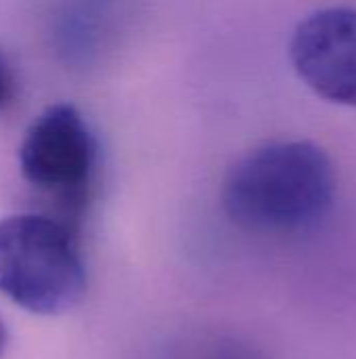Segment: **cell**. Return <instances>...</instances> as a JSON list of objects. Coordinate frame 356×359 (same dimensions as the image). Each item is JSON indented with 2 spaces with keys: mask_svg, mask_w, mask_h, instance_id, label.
Masks as SVG:
<instances>
[{
  "mask_svg": "<svg viewBox=\"0 0 356 359\" xmlns=\"http://www.w3.org/2000/svg\"><path fill=\"white\" fill-rule=\"evenodd\" d=\"M222 208L233 225L258 236H294L317 227L336 200V168L313 141H273L227 172Z\"/></svg>",
  "mask_w": 356,
  "mask_h": 359,
  "instance_id": "1",
  "label": "cell"
},
{
  "mask_svg": "<svg viewBox=\"0 0 356 359\" xmlns=\"http://www.w3.org/2000/svg\"><path fill=\"white\" fill-rule=\"evenodd\" d=\"M86 263L76 223L19 212L0 219V294L34 316H59L86 294Z\"/></svg>",
  "mask_w": 356,
  "mask_h": 359,
  "instance_id": "2",
  "label": "cell"
},
{
  "mask_svg": "<svg viewBox=\"0 0 356 359\" xmlns=\"http://www.w3.org/2000/svg\"><path fill=\"white\" fill-rule=\"evenodd\" d=\"M19 170L27 185L61 202L76 223L90 198L99 164L97 139L71 103L48 105L19 143Z\"/></svg>",
  "mask_w": 356,
  "mask_h": 359,
  "instance_id": "3",
  "label": "cell"
},
{
  "mask_svg": "<svg viewBox=\"0 0 356 359\" xmlns=\"http://www.w3.org/2000/svg\"><path fill=\"white\" fill-rule=\"evenodd\" d=\"M290 59L319 97L356 107V8L329 6L302 19L290 40Z\"/></svg>",
  "mask_w": 356,
  "mask_h": 359,
  "instance_id": "4",
  "label": "cell"
},
{
  "mask_svg": "<svg viewBox=\"0 0 356 359\" xmlns=\"http://www.w3.org/2000/svg\"><path fill=\"white\" fill-rule=\"evenodd\" d=\"M174 359H266L258 347L235 337H218L204 343H195L187 353Z\"/></svg>",
  "mask_w": 356,
  "mask_h": 359,
  "instance_id": "5",
  "label": "cell"
},
{
  "mask_svg": "<svg viewBox=\"0 0 356 359\" xmlns=\"http://www.w3.org/2000/svg\"><path fill=\"white\" fill-rule=\"evenodd\" d=\"M17 93H19V80H17L15 65L6 55V50L0 46V111H6L17 101Z\"/></svg>",
  "mask_w": 356,
  "mask_h": 359,
  "instance_id": "6",
  "label": "cell"
},
{
  "mask_svg": "<svg viewBox=\"0 0 356 359\" xmlns=\"http://www.w3.org/2000/svg\"><path fill=\"white\" fill-rule=\"evenodd\" d=\"M8 343H10V337H8V328L4 324V320L0 318V359L4 358L6 349H8Z\"/></svg>",
  "mask_w": 356,
  "mask_h": 359,
  "instance_id": "7",
  "label": "cell"
}]
</instances>
